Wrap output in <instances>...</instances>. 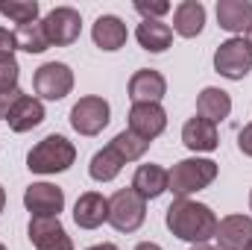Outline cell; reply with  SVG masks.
<instances>
[{
  "label": "cell",
  "mask_w": 252,
  "mask_h": 250,
  "mask_svg": "<svg viewBox=\"0 0 252 250\" xmlns=\"http://www.w3.org/2000/svg\"><path fill=\"white\" fill-rule=\"evenodd\" d=\"M164 224L167 230L188 242V245H205L208 239L217 236V215L208 203L190 200V197H176L167 212H164Z\"/></svg>",
  "instance_id": "6da1fadb"
},
{
  "label": "cell",
  "mask_w": 252,
  "mask_h": 250,
  "mask_svg": "<svg viewBox=\"0 0 252 250\" xmlns=\"http://www.w3.org/2000/svg\"><path fill=\"white\" fill-rule=\"evenodd\" d=\"M73 162H76V147H73V141H67L59 132L44 135V138L27 153V168H30L32 174H44V177L62 174V171H67Z\"/></svg>",
  "instance_id": "7a4b0ae2"
},
{
  "label": "cell",
  "mask_w": 252,
  "mask_h": 250,
  "mask_svg": "<svg viewBox=\"0 0 252 250\" xmlns=\"http://www.w3.org/2000/svg\"><path fill=\"white\" fill-rule=\"evenodd\" d=\"M217 162L214 159H202V156H190L182 159L170 168V186L167 191H173V197H190L202 188H208L217 180Z\"/></svg>",
  "instance_id": "3957f363"
},
{
  "label": "cell",
  "mask_w": 252,
  "mask_h": 250,
  "mask_svg": "<svg viewBox=\"0 0 252 250\" xmlns=\"http://www.w3.org/2000/svg\"><path fill=\"white\" fill-rule=\"evenodd\" d=\"M147 221V200L135 188H118L109 197V224L118 233H138Z\"/></svg>",
  "instance_id": "277c9868"
},
{
  "label": "cell",
  "mask_w": 252,
  "mask_h": 250,
  "mask_svg": "<svg viewBox=\"0 0 252 250\" xmlns=\"http://www.w3.org/2000/svg\"><path fill=\"white\" fill-rule=\"evenodd\" d=\"M109 121H112V106H109V100L100 97V94H85V97H79V100L73 103V109H70V126H73L79 135H88V138L100 135V132L109 126Z\"/></svg>",
  "instance_id": "5b68a950"
},
{
  "label": "cell",
  "mask_w": 252,
  "mask_h": 250,
  "mask_svg": "<svg viewBox=\"0 0 252 250\" xmlns=\"http://www.w3.org/2000/svg\"><path fill=\"white\" fill-rule=\"evenodd\" d=\"M214 71L226 80H244L252 71V47L244 36H232L226 39L217 50H214Z\"/></svg>",
  "instance_id": "8992f818"
},
{
  "label": "cell",
  "mask_w": 252,
  "mask_h": 250,
  "mask_svg": "<svg viewBox=\"0 0 252 250\" xmlns=\"http://www.w3.org/2000/svg\"><path fill=\"white\" fill-rule=\"evenodd\" d=\"M32 88L38 100H64L73 91V71L64 62H44L32 74Z\"/></svg>",
  "instance_id": "52a82bcc"
},
{
  "label": "cell",
  "mask_w": 252,
  "mask_h": 250,
  "mask_svg": "<svg viewBox=\"0 0 252 250\" xmlns=\"http://www.w3.org/2000/svg\"><path fill=\"white\" fill-rule=\"evenodd\" d=\"M41 24H44L50 47H70L79 39V33H82V15L73 6H56V9H50L41 18Z\"/></svg>",
  "instance_id": "ba28073f"
},
{
  "label": "cell",
  "mask_w": 252,
  "mask_h": 250,
  "mask_svg": "<svg viewBox=\"0 0 252 250\" xmlns=\"http://www.w3.org/2000/svg\"><path fill=\"white\" fill-rule=\"evenodd\" d=\"M24 206L32 218H59L64 209V188L53 183H30L24 191Z\"/></svg>",
  "instance_id": "9c48e42d"
},
{
  "label": "cell",
  "mask_w": 252,
  "mask_h": 250,
  "mask_svg": "<svg viewBox=\"0 0 252 250\" xmlns=\"http://www.w3.org/2000/svg\"><path fill=\"white\" fill-rule=\"evenodd\" d=\"M27 236L35 250H73V242L59 218H30Z\"/></svg>",
  "instance_id": "30bf717a"
},
{
  "label": "cell",
  "mask_w": 252,
  "mask_h": 250,
  "mask_svg": "<svg viewBox=\"0 0 252 250\" xmlns=\"http://www.w3.org/2000/svg\"><path fill=\"white\" fill-rule=\"evenodd\" d=\"M129 129L153 144V138H158L167 129L164 106L161 103H132V109H129Z\"/></svg>",
  "instance_id": "8fae6325"
},
{
  "label": "cell",
  "mask_w": 252,
  "mask_h": 250,
  "mask_svg": "<svg viewBox=\"0 0 252 250\" xmlns=\"http://www.w3.org/2000/svg\"><path fill=\"white\" fill-rule=\"evenodd\" d=\"M126 91H129L132 103H161L167 94V80H164V74H158L153 68H141L129 77Z\"/></svg>",
  "instance_id": "7c38bea8"
},
{
  "label": "cell",
  "mask_w": 252,
  "mask_h": 250,
  "mask_svg": "<svg viewBox=\"0 0 252 250\" xmlns=\"http://www.w3.org/2000/svg\"><path fill=\"white\" fill-rule=\"evenodd\" d=\"M73 221L79 230H97L109 221V197L100 191H85L73 203Z\"/></svg>",
  "instance_id": "4fadbf2b"
},
{
  "label": "cell",
  "mask_w": 252,
  "mask_h": 250,
  "mask_svg": "<svg viewBox=\"0 0 252 250\" xmlns=\"http://www.w3.org/2000/svg\"><path fill=\"white\" fill-rule=\"evenodd\" d=\"M182 144L188 147L190 153H211L220 147V135H217V124L193 115L185 121L182 126Z\"/></svg>",
  "instance_id": "5bb4252c"
},
{
  "label": "cell",
  "mask_w": 252,
  "mask_h": 250,
  "mask_svg": "<svg viewBox=\"0 0 252 250\" xmlns=\"http://www.w3.org/2000/svg\"><path fill=\"white\" fill-rule=\"evenodd\" d=\"M217 245L223 250H244L252 242V218L250 215H226L217 221Z\"/></svg>",
  "instance_id": "9a60e30c"
},
{
  "label": "cell",
  "mask_w": 252,
  "mask_h": 250,
  "mask_svg": "<svg viewBox=\"0 0 252 250\" xmlns=\"http://www.w3.org/2000/svg\"><path fill=\"white\" fill-rule=\"evenodd\" d=\"M91 39H94V44L100 50L115 53V50H121L126 44L129 30H126L124 18H118V15H100L94 21V27H91Z\"/></svg>",
  "instance_id": "2e32d148"
},
{
  "label": "cell",
  "mask_w": 252,
  "mask_h": 250,
  "mask_svg": "<svg viewBox=\"0 0 252 250\" xmlns=\"http://www.w3.org/2000/svg\"><path fill=\"white\" fill-rule=\"evenodd\" d=\"M167 186H170V171L161 168V165H153V162L138 165V171H135V177H132V188H135L144 200L161 197V194L167 191Z\"/></svg>",
  "instance_id": "e0dca14e"
},
{
  "label": "cell",
  "mask_w": 252,
  "mask_h": 250,
  "mask_svg": "<svg viewBox=\"0 0 252 250\" xmlns=\"http://www.w3.org/2000/svg\"><path fill=\"white\" fill-rule=\"evenodd\" d=\"M217 24L232 36H244L252 24V3L250 0H217Z\"/></svg>",
  "instance_id": "ac0fdd59"
},
{
  "label": "cell",
  "mask_w": 252,
  "mask_h": 250,
  "mask_svg": "<svg viewBox=\"0 0 252 250\" xmlns=\"http://www.w3.org/2000/svg\"><path fill=\"white\" fill-rule=\"evenodd\" d=\"M196 115L211 121V124H220L232 115V97L229 91L217 88V85H205L196 97Z\"/></svg>",
  "instance_id": "d6986e66"
},
{
  "label": "cell",
  "mask_w": 252,
  "mask_h": 250,
  "mask_svg": "<svg viewBox=\"0 0 252 250\" xmlns=\"http://www.w3.org/2000/svg\"><path fill=\"white\" fill-rule=\"evenodd\" d=\"M41 121H44V100H38L32 94H24L12 106V112L6 118V124H9L12 132H30V129H35Z\"/></svg>",
  "instance_id": "ffe728a7"
},
{
  "label": "cell",
  "mask_w": 252,
  "mask_h": 250,
  "mask_svg": "<svg viewBox=\"0 0 252 250\" xmlns=\"http://www.w3.org/2000/svg\"><path fill=\"white\" fill-rule=\"evenodd\" d=\"M205 27V6L199 0H182L173 9V33L182 39H196Z\"/></svg>",
  "instance_id": "44dd1931"
},
{
  "label": "cell",
  "mask_w": 252,
  "mask_h": 250,
  "mask_svg": "<svg viewBox=\"0 0 252 250\" xmlns=\"http://www.w3.org/2000/svg\"><path fill=\"white\" fill-rule=\"evenodd\" d=\"M135 39L147 53H164L173 44V27L164 21H141L135 27Z\"/></svg>",
  "instance_id": "7402d4cb"
},
{
  "label": "cell",
  "mask_w": 252,
  "mask_h": 250,
  "mask_svg": "<svg viewBox=\"0 0 252 250\" xmlns=\"http://www.w3.org/2000/svg\"><path fill=\"white\" fill-rule=\"evenodd\" d=\"M124 171V159L112 150V147H103L91 156V165H88V174L94 183H112L118 174Z\"/></svg>",
  "instance_id": "603a6c76"
},
{
  "label": "cell",
  "mask_w": 252,
  "mask_h": 250,
  "mask_svg": "<svg viewBox=\"0 0 252 250\" xmlns=\"http://www.w3.org/2000/svg\"><path fill=\"white\" fill-rule=\"evenodd\" d=\"M15 44H18V50H24V53H44V50L50 47L47 33H44V24H41V21H32V24L15 27Z\"/></svg>",
  "instance_id": "cb8c5ba5"
},
{
  "label": "cell",
  "mask_w": 252,
  "mask_h": 250,
  "mask_svg": "<svg viewBox=\"0 0 252 250\" xmlns=\"http://www.w3.org/2000/svg\"><path fill=\"white\" fill-rule=\"evenodd\" d=\"M109 147L124 159V165H126V162H138V159L150 150V141H147V138H141V135H135V132L126 126V129H121V132L109 141Z\"/></svg>",
  "instance_id": "d4e9b609"
},
{
  "label": "cell",
  "mask_w": 252,
  "mask_h": 250,
  "mask_svg": "<svg viewBox=\"0 0 252 250\" xmlns=\"http://www.w3.org/2000/svg\"><path fill=\"white\" fill-rule=\"evenodd\" d=\"M0 15H6L18 27L21 24H32V21H38V0H9V3H0Z\"/></svg>",
  "instance_id": "484cf974"
},
{
  "label": "cell",
  "mask_w": 252,
  "mask_h": 250,
  "mask_svg": "<svg viewBox=\"0 0 252 250\" xmlns=\"http://www.w3.org/2000/svg\"><path fill=\"white\" fill-rule=\"evenodd\" d=\"M21 80V65L15 56H0V91H15Z\"/></svg>",
  "instance_id": "4316f807"
},
{
  "label": "cell",
  "mask_w": 252,
  "mask_h": 250,
  "mask_svg": "<svg viewBox=\"0 0 252 250\" xmlns=\"http://www.w3.org/2000/svg\"><path fill=\"white\" fill-rule=\"evenodd\" d=\"M135 6V12L144 18V21H161V15H167L173 6L170 3H164V0H156V3H147V0H135L132 3Z\"/></svg>",
  "instance_id": "83f0119b"
},
{
  "label": "cell",
  "mask_w": 252,
  "mask_h": 250,
  "mask_svg": "<svg viewBox=\"0 0 252 250\" xmlns=\"http://www.w3.org/2000/svg\"><path fill=\"white\" fill-rule=\"evenodd\" d=\"M21 97H24V91H21V88H15V91H0V121H6V118H9L12 106H15Z\"/></svg>",
  "instance_id": "f1b7e54d"
},
{
  "label": "cell",
  "mask_w": 252,
  "mask_h": 250,
  "mask_svg": "<svg viewBox=\"0 0 252 250\" xmlns=\"http://www.w3.org/2000/svg\"><path fill=\"white\" fill-rule=\"evenodd\" d=\"M18 44H15V33H9L6 27H0V56H15Z\"/></svg>",
  "instance_id": "f546056e"
},
{
  "label": "cell",
  "mask_w": 252,
  "mask_h": 250,
  "mask_svg": "<svg viewBox=\"0 0 252 250\" xmlns=\"http://www.w3.org/2000/svg\"><path fill=\"white\" fill-rule=\"evenodd\" d=\"M238 150L252 159V124H247L241 132H238Z\"/></svg>",
  "instance_id": "4dcf8cb0"
},
{
  "label": "cell",
  "mask_w": 252,
  "mask_h": 250,
  "mask_svg": "<svg viewBox=\"0 0 252 250\" xmlns=\"http://www.w3.org/2000/svg\"><path fill=\"white\" fill-rule=\"evenodd\" d=\"M135 250H164V248H161V245H156V242H138Z\"/></svg>",
  "instance_id": "1f68e13d"
},
{
  "label": "cell",
  "mask_w": 252,
  "mask_h": 250,
  "mask_svg": "<svg viewBox=\"0 0 252 250\" xmlns=\"http://www.w3.org/2000/svg\"><path fill=\"white\" fill-rule=\"evenodd\" d=\"M85 250H121V248L112 245V242H103V245H91V248H85Z\"/></svg>",
  "instance_id": "d6a6232c"
},
{
  "label": "cell",
  "mask_w": 252,
  "mask_h": 250,
  "mask_svg": "<svg viewBox=\"0 0 252 250\" xmlns=\"http://www.w3.org/2000/svg\"><path fill=\"white\" fill-rule=\"evenodd\" d=\"M190 250H220V248H214V245L205 242V245H190Z\"/></svg>",
  "instance_id": "836d02e7"
},
{
  "label": "cell",
  "mask_w": 252,
  "mask_h": 250,
  "mask_svg": "<svg viewBox=\"0 0 252 250\" xmlns=\"http://www.w3.org/2000/svg\"><path fill=\"white\" fill-rule=\"evenodd\" d=\"M3 209H6V188L0 186V215H3Z\"/></svg>",
  "instance_id": "e575fe53"
},
{
  "label": "cell",
  "mask_w": 252,
  "mask_h": 250,
  "mask_svg": "<svg viewBox=\"0 0 252 250\" xmlns=\"http://www.w3.org/2000/svg\"><path fill=\"white\" fill-rule=\"evenodd\" d=\"M244 39H247V42H250V47H252V24H250V30H247V33H244Z\"/></svg>",
  "instance_id": "d590c367"
},
{
  "label": "cell",
  "mask_w": 252,
  "mask_h": 250,
  "mask_svg": "<svg viewBox=\"0 0 252 250\" xmlns=\"http://www.w3.org/2000/svg\"><path fill=\"white\" fill-rule=\"evenodd\" d=\"M250 212H252V191H250Z\"/></svg>",
  "instance_id": "8d00e7d4"
},
{
  "label": "cell",
  "mask_w": 252,
  "mask_h": 250,
  "mask_svg": "<svg viewBox=\"0 0 252 250\" xmlns=\"http://www.w3.org/2000/svg\"><path fill=\"white\" fill-rule=\"evenodd\" d=\"M244 250H252V242H250V245H247V248H244Z\"/></svg>",
  "instance_id": "74e56055"
},
{
  "label": "cell",
  "mask_w": 252,
  "mask_h": 250,
  "mask_svg": "<svg viewBox=\"0 0 252 250\" xmlns=\"http://www.w3.org/2000/svg\"><path fill=\"white\" fill-rule=\"evenodd\" d=\"M0 250H6V245H0Z\"/></svg>",
  "instance_id": "f35d334b"
}]
</instances>
